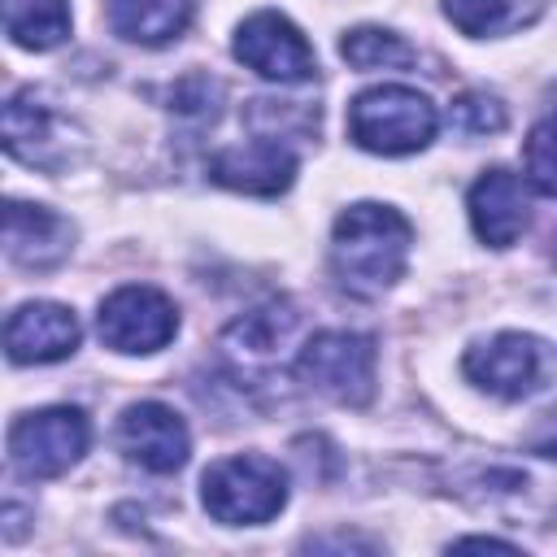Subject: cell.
<instances>
[{
  "label": "cell",
  "mask_w": 557,
  "mask_h": 557,
  "mask_svg": "<svg viewBox=\"0 0 557 557\" xmlns=\"http://www.w3.org/2000/svg\"><path fill=\"white\" fill-rule=\"evenodd\" d=\"M409 244H413V231L392 205L361 200L335 218L331 270L344 292L370 300V296H383L405 274Z\"/></svg>",
  "instance_id": "1"
},
{
  "label": "cell",
  "mask_w": 557,
  "mask_h": 557,
  "mask_svg": "<svg viewBox=\"0 0 557 557\" xmlns=\"http://www.w3.org/2000/svg\"><path fill=\"white\" fill-rule=\"evenodd\" d=\"M440 131L435 104L400 83H383L361 91L348 104V135L357 148L379 152V157H409L422 152Z\"/></svg>",
  "instance_id": "2"
},
{
  "label": "cell",
  "mask_w": 557,
  "mask_h": 557,
  "mask_svg": "<svg viewBox=\"0 0 557 557\" xmlns=\"http://www.w3.org/2000/svg\"><path fill=\"white\" fill-rule=\"evenodd\" d=\"M200 500H205V513L213 522L257 527V522H270L287 505V474L278 461L257 457V453L222 457L205 470Z\"/></svg>",
  "instance_id": "3"
},
{
  "label": "cell",
  "mask_w": 557,
  "mask_h": 557,
  "mask_svg": "<svg viewBox=\"0 0 557 557\" xmlns=\"http://www.w3.org/2000/svg\"><path fill=\"white\" fill-rule=\"evenodd\" d=\"M374 366H379L374 339L357 331H318L296 352L300 383L348 409H361L374 400Z\"/></svg>",
  "instance_id": "4"
},
{
  "label": "cell",
  "mask_w": 557,
  "mask_h": 557,
  "mask_svg": "<svg viewBox=\"0 0 557 557\" xmlns=\"http://www.w3.org/2000/svg\"><path fill=\"white\" fill-rule=\"evenodd\" d=\"M91 444V422L83 409L48 405L35 413H22L9 426V461L22 479H57L70 466L83 461Z\"/></svg>",
  "instance_id": "5"
},
{
  "label": "cell",
  "mask_w": 557,
  "mask_h": 557,
  "mask_svg": "<svg viewBox=\"0 0 557 557\" xmlns=\"http://www.w3.org/2000/svg\"><path fill=\"white\" fill-rule=\"evenodd\" d=\"M466 379L474 387H483L487 396L496 400H522V396H535L553 370H557V357L553 348L540 339V335H527V331H500L483 344H474L461 361Z\"/></svg>",
  "instance_id": "6"
},
{
  "label": "cell",
  "mask_w": 557,
  "mask_h": 557,
  "mask_svg": "<svg viewBox=\"0 0 557 557\" xmlns=\"http://www.w3.org/2000/svg\"><path fill=\"white\" fill-rule=\"evenodd\" d=\"M96 331H100L104 348L126 352V357H148L178 335V309L165 292H157L148 283H126L100 300Z\"/></svg>",
  "instance_id": "7"
},
{
  "label": "cell",
  "mask_w": 557,
  "mask_h": 557,
  "mask_svg": "<svg viewBox=\"0 0 557 557\" xmlns=\"http://www.w3.org/2000/svg\"><path fill=\"white\" fill-rule=\"evenodd\" d=\"M235 57L252 74H261L270 83H305V78L318 74V61H313L309 39L300 35V26L292 17H283L274 9H261V13H252V17L239 22V30H235Z\"/></svg>",
  "instance_id": "8"
},
{
  "label": "cell",
  "mask_w": 557,
  "mask_h": 557,
  "mask_svg": "<svg viewBox=\"0 0 557 557\" xmlns=\"http://www.w3.org/2000/svg\"><path fill=\"white\" fill-rule=\"evenodd\" d=\"M74 126L39 96V91H17L4 104V148L22 165L35 170H65L74 157Z\"/></svg>",
  "instance_id": "9"
},
{
  "label": "cell",
  "mask_w": 557,
  "mask_h": 557,
  "mask_svg": "<svg viewBox=\"0 0 557 557\" xmlns=\"http://www.w3.org/2000/svg\"><path fill=\"white\" fill-rule=\"evenodd\" d=\"M117 448L126 453V461L152 474H174L191 453V435L170 405L139 400V405H126L117 418Z\"/></svg>",
  "instance_id": "10"
},
{
  "label": "cell",
  "mask_w": 557,
  "mask_h": 557,
  "mask_svg": "<svg viewBox=\"0 0 557 557\" xmlns=\"http://www.w3.org/2000/svg\"><path fill=\"white\" fill-rule=\"evenodd\" d=\"M78 339H83V326H78L74 309L57 305V300L17 305L4 322V348H9V361H17V366L65 361V357H74Z\"/></svg>",
  "instance_id": "11"
},
{
  "label": "cell",
  "mask_w": 557,
  "mask_h": 557,
  "mask_svg": "<svg viewBox=\"0 0 557 557\" xmlns=\"http://www.w3.org/2000/svg\"><path fill=\"white\" fill-rule=\"evenodd\" d=\"M292 331H296V313L287 305L252 309V313H244L239 322H231L222 331V357H226V366L235 370L239 383H252L261 374H274Z\"/></svg>",
  "instance_id": "12"
},
{
  "label": "cell",
  "mask_w": 557,
  "mask_h": 557,
  "mask_svg": "<svg viewBox=\"0 0 557 557\" xmlns=\"http://www.w3.org/2000/svg\"><path fill=\"white\" fill-rule=\"evenodd\" d=\"M74 248V226L48 209V205H26L9 200L4 205V252L22 270H52L70 257Z\"/></svg>",
  "instance_id": "13"
},
{
  "label": "cell",
  "mask_w": 557,
  "mask_h": 557,
  "mask_svg": "<svg viewBox=\"0 0 557 557\" xmlns=\"http://www.w3.org/2000/svg\"><path fill=\"white\" fill-rule=\"evenodd\" d=\"M470 226L487 248H509L531 222V200L527 187L513 170H483L470 187Z\"/></svg>",
  "instance_id": "14"
},
{
  "label": "cell",
  "mask_w": 557,
  "mask_h": 557,
  "mask_svg": "<svg viewBox=\"0 0 557 557\" xmlns=\"http://www.w3.org/2000/svg\"><path fill=\"white\" fill-rule=\"evenodd\" d=\"M209 178L231 187V191L278 196L296 178V157L278 139H252V144H239V148H222L209 161Z\"/></svg>",
  "instance_id": "15"
},
{
  "label": "cell",
  "mask_w": 557,
  "mask_h": 557,
  "mask_svg": "<svg viewBox=\"0 0 557 557\" xmlns=\"http://www.w3.org/2000/svg\"><path fill=\"white\" fill-rule=\"evenodd\" d=\"M196 0H109V26L144 48H161L178 39L191 22Z\"/></svg>",
  "instance_id": "16"
},
{
  "label": "cell",
  "mask_w": 557,
  "mask_h": 557,
  "mask_svg": "<svg viewBox=\"0 0 557 557\" xmlns=\"http://www.w3.org/2000/svg\"><path fill=\"white\" fill-rule=\"evenodd\" d=\"M4 35L26 52H48L70 35V0H0Z\"/></svg>",
  "instance_id": "17"
},
{
  "label": "cell",
  "mask_w": 557,
  "mask_h": 557,
  "mask_svg": "<svg viewBox=\"0 0 557 557\" xmlns=\"http://www.w3.org/2000/svg\"><path fill=\"white\" fill-rule=\"evenodd\" d=\"M448 22L470 39H496L540 17V0H444Z\"/></svg>",
  "instance_id": "18"
},
{
  "label": "cell",
  "mask_w": 557,
  "mask_h": 557,
  "mask_svg": "<svg viewBox=\"0 0 557 557\" xmlns=\"http://www.w3.org/2000/svg\"><path fill=\"white\" fill-rule=\"evenodd\" d=\"M339 57L352 65V70H400V65H413L418 52L396 35V30H383V26H357L339 39Z\"/></svg>",
  "instance_id": "19"
},
{
  "label": "cell",
  "mask_w": 557,
  "mask_h": 557,
  "mask_svg": "<svg viewBox=\"0 0 557 557\" xmlns=\"http://www.w3.org/2000/svg\"><path fill=\"white\" fill-rule=\"evenodd\" d=\"M527 178L535 191L557 196V113L527 135Z\"/></svg>",
  "instance_id": "20"
},
{
  "label": "cell",
  "mask_w": 557,
  "mask_h": 557,
  "mask_svg": "<svg viewBox=\"0 0 557 557\" xmlns=\"http://www.w3.org/2000/svg\"><path fill=\"white\" fill-rule=\"evenodd\" d=\"M448 117L466 139H479V135H496L505 126V104L487 91H466V96H457Z\"/></svg>",
  "instance_id": "21"
},
{
  "label": "cell",
  "mask_w": 557,
  "mask_h": 557,
  "mask_svg": "<svg viewBox=\"0 0 557 557\" xmlns=\"http://www.w3.org/2000/svg\"><path fill=\"white\" fill-rule=\"evenodd\" d=\"M527 448L540 457H557V409H548L531 431H527Z\"/></svg>",
  "instance_id": "22"
},
{
  "label": "cell",
  "mask_w": 557,
  "mask_h": 557,
  "mask_svg": "<svg viewBox=\"0 0 557 557\" xmlns=\"http://www.w3.org/2000/svg\"><path fill=\"white\" fill-rule=\"evenodd\" d=\"M453 548H496V553H518L513 544H505V540H492V535H466V540H457Z\"/></svg>",
  "instance_id": "23"
}]
</instances>
